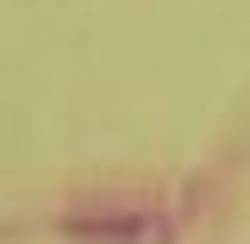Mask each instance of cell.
Listing matches in <instances>:
<instances>
[{
  "instance_id": "cell-1",
  "label": "cell",
  "mask_w": 250,
  "mask_h": 244,
  "mask_svg": "<svg viewBox=\"0 0 250 244\" xmlns=\"http://www.w3.org/2000/svg\"><path fill=\"white\" fill-rule=\"evenodd\" d=\"M69 238L75 244H175V225L150 200H88L82 213H69Z\"/></svg>"
}]
</instances>
